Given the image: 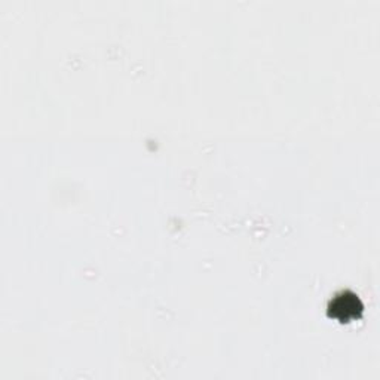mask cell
Returning a JSON list of instances; mask_svg holds the SVG:
<instances>
[{"label": "cell", "mask_w": 380, "mask_h": 380, "mask_svg": "<svg viewBox=\"0 0 380 380\" xmlns=\"http://www.w3.org/2000/svg\"><path fill=\"white\" fill-rule=\"evenodd\" d=\"M330 309H332L333 314L343 312L340 319H345V321L346 319H358L359 312L363 311L361 305H359V300L355 298V296H348V294L334 296Z\"/></svg>", "instance_id": "obj_1"}]
</instances>
